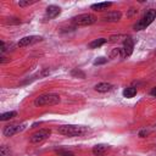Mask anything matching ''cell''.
Instances as JSON below:
<instances>
[{"instance_id":"9c48e42d","label":"cell","mask_w":156,"mask_h":156,"mask_svg":"<svg viewBox=\"0 0 156 156\" xmlns=\"http://www.w3.org/2000/svg\"><path fill=\"white\" fill-rule=\"evenodd\" d=\"M61 12V9L56 5H50L46 7V11H45V18H49V20H52L55 18L56 16H58Z\"/></svg>"},{"instance_id":"5bb4252c","label":"cell","mask_w":156,"mask_h":156,"mask_svg":"<svg viewBox=\"0 0 156 156\" xmlns=\"http://www.w3.org/2000/svg\"><path fill=\"white\" fill-rule=\"evenodd\" d=\"M105 43H106V39H105V38H99V39L93 40V41L89 44V48H90V49H96V48L104 45Z\"/></svg>"},{"instance_id":"3957f363","label":"cell","mask_w":156,"mask_h":156,"mask_svg":"<svg viewBox=\"0 0 156 156\" xmlns=\"http://www.w3.org/2000/svg\"><path fill=\"white\" fill-rule=\"evenodd\" d=\"M155 18H156V10H155V9H150V10L146 11V12L144 13V16L133 26V28H134L135 30H143V29H145L147 26H150V24L154 22Z\"/></svg>"},{"instance_id":"4fadbf2b","label":"cell","mask_w":156,"mask_h":156,"mask_svg":"<svg viewBox=\"0 0 156 156\" xmlns=\"http://www.w3.org/2000/svg\"><path fill=\"white\" fill-rule=\"evenodd\" d=\"M112 5V2H98V4H93L90 7L94 11H105L107 10L110 6Z\"/></svg>"},{"instance_id":"8fae6325","label":"cell","mask_w":156,"mask_h":156,"mask_svg":"<svg viewBox=\"0 0 156 156\" xmlns=\"http://www.w3.org/2000/svg\"><path fill=\"white\" fill-rule=\"evenodd\" d=\"M112 88H113V85L110 84V83H106V82L98 83V84L94 87V89H95L96 91H99V93H106V91H110Z\"/></svg>"},{"instance_id":"603a6c76","label":"cell","mask_w":156,"mask_h":156,"mask_svg":"<svg viewBox=\"0 0 156 156\" xmlns=\"http://www.w3.org/2000/svg\"><path fill=\"white\" fill-rule=\"evenodd\" d=\"M150 94H151L152 96H156V87H155V88H154V89L150 91Z\"/></svg>"},{"instance_id":"8992f818","label":"cell","mask_w":156,"mask_h":156,"mask_svg":"<svg viewBox=\"0 0 156 156\" xmlns=\"http://www.w3.org/2000/svg\"><path fill=\"white\" fill-rule=\"evenodd\" d=\"M24 124H9V126H5L4 129H2V133L5 136H12L20 132H22L24 129Z\"/></svg>"},{"instance_id":"52a82bcc","label":"cell","mask_w":156,"mask_h":156,"mask_svg":"<svg viewBox=\"0 0 156 156\" xmlns=\"http://www.w3.org/2000/svg\"><path fill=\"white\" fill-rule=\"evenodd\" d=\"M41 40H43V38L40 35H28V37H24V38L20 39L17 45L20 48H24V46H29V45L37 44V43H39Z\"/></svg>"},{"instance_id":"44dd1931","label":"cell","mask_w":156,"mask_h":156,"mask_svg":"<svg viewBox=\"0 0 156 156\" xmlns=\"http://www.w3.org/2000/svg\"><path fill=\"white\" fill-rule=\"evenodd\" d=\"M35 1H18V5L21 7H26V6H29V5H33Z\"/></svg>"},{"instance_id":"7a4b0ae2","label":"cell","mask_w":156,"mask_h":156,"mask_svg":"<svg viewBox=\"0 0 156 156\" xmlns=\"http://www.w3.org/2000/svg\"><path fill=\"white\" fill-rule=\"evenodd\" d=\"M61 101L60 95L55 93H46L40 96H38L34 100L35 106H51V105H57Z\"/></svg>"},{"instance_id":"7c38bea8","label":"cell","mask_w":156,"mask_h":156,"mask_svg":"<svg viewBox=\"0 0 156 156\" xmlns=\"http://www.w3.org/2000/svg\"><path fill=\"white\" fill-rule=\"evenodd\" d=\"M107 149H108L107 145H105V144H99V145H95V146L93 147V154H94L95 156H102V155L107 151Z\"/></svg>"},{"instance_id":"ffe728a7","label":"cell","mask_w":156,"mask_h":156,"mask_svg":"<svg viewBox=\"0 0 156 156\" xmlns=\"http://www.w3.org/2000/svg\"><path fill=\"white\" fill-rule=\"evenodd\" d=\"M106 62H107V58H105V57H99V58H96V60L94 61V65L98 66V65H104V63H106Z\"/></svg>"},{"instance_id":"e0dca14e","label":"cell","mask_w":156,"mask_h":156,"mask_svg":"<svg viewBox=\"0 0 156 156\" xmlns=\"http://www.w3.org/2000/svg\"><path fill=\"white\" fill-rule=\"evenodd\" d=\"M56 152L58 156H74L71 151H67V150H57Z\"/></svg>"},{"instance_id":"ba28073f","label":"cell","mask_w":156,"mask_h":156,"mask_svg":"<svg viewBox=\"0 0 156 156\" xmlns=\"http://www.w3.org/2000/svg\"><path fill=\"white\" fill-rule=\"evenodd\" d=\"M134 49V41L130 37H126L124 41H123V48H122V55L121 57H128L132 55Z\"/></svg>"},{"instance_id":"6da1fadb","label":"cell","mask_w":156,"mask_h":156,"mask_svg":"<svg viewBox=\"0 0 156 156\" xmlns=\"http://www.w3.org/2000/svg\"><path fill=\"white\" fill-rule=\"evenodd\" d=\"M87 130L88 129L85 127L76 126V124H65V126H60L57 128V132L66 136H80V135L85 134Z\"/></svg>"},{"instance_id":"277c9868","label":"cell","mask_w":156,"mask_h":156,"mask_svg":"<svg viewBox=\"0 0 156 156\" xmlns=\"http://www.w3.org/2000/svg\"><path fill=\"white\" fill-rule=\"evenodd\" d=\"M95 21H96V17L91 13H82L72 18V22L76 26H90L95 23Z\"/></svg>"},{"instance_id":"9a60e30c","label":"cell","mask_w":156,"mask_h":156,"mask_svg":"<svg viewBox=\"0 0 156 156\" xmlns=\"http://www.w3.org/2000/svg\"><path fill=\"white\" fill-rule=\"evenodd\" d=\"M136 94V88H134V87H128V88H126L124 90H123V96L124 98H133L134 95Z\"/></svg>"},{"instance_id":"30bf717a","label":"cell","mask_w":156,"mask_h":156,"mask_svg":"<svg viewBox=\"0 0 156 156\" xmlns=\"http://www.w3.org/2000/svg\"><path fill=\"white\" fill-rule=\"evenodd\" d=\"M122 17V13L119 11H111V12H107L106 15H104L102 20L105 22H118Z\"/></svg>"},{"instance_id":"2e32d148","label":"cell","mask_w":156,"mask_h":156,"mask_svg":"<svg viewBox=\"0 0 156 156\" xmlns=\"http://www.w3.org/2000/svg\"><path fill=\"white\" fill-rule=\"evenodd\" d=\"M16 112L15 111H10V112H5V113H1V116H0V119L1 121H9V119H11V118H13V117H16Z\"/></svg>"},{"instance_id":"7402d4cb","label":"cell","mask_w":156,"mask_h":156,"mask_svg":"<svg viewBox=\"0 0 156 156\" xmlns=\"http://www.w3.org/2000/svg\"><path fill=\"white\" fill-rule=\"evenodd\" d=\"M146 134H147V132H146V130H141V132H140V133H139V135H140V136H141V138H143V136H144V135H146Z\"/></svg>"},{"instance_id":"5b68a950","label":"cell","mask_w":156,"mask_h":156,"mask_svg":"<svg viewBox=\"0 0 156 156\" xmlns=\"http://www.w3.org/2000/svg\"><path fill=\"white\" fill-rule=\"evenodd\" d=\"M50 129H40L38 132H35L32 136H30V143L32 144H40L44 140H46L50 136Z\"/></svg>"},{"instance_id":"d6986e66","label":"cell","mask_w":156,"mask_h":156,"mask_svg":"<svg viewBox=\"0 0 156 156\" xmlns=\"http://www.w3.org/2000/svg\"><path fill=\"white\" fill-rule=\"evenodd\" d=\"M0 156H10V150L6 146H1V149H0Z\"/></svg>"},{"instance_id":"ac0fdd59","label":"cell","mask_w":156,"mask_h":156,"mask_svg":"<svg viewBox=\"0 0 156 156\" xmlns=\"http://www.w3.org/2000/svg\"><path fill=\"white\" fill-rule=\"evenodd\" d=\"M72 76H74V77H80V78H84V77H85L84 72H82V71H79V69H73V71H72Z\"/></svg>"}]
</instances>
